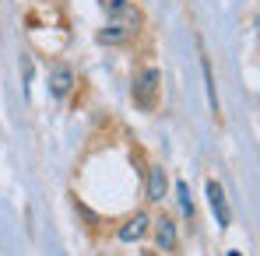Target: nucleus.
Instances as JSON below:
<instances>
[{
	"label": "nucleus",
	"instance_id": "obj_1",
	"mask_svg": "<svg viewBox=\"0 0 260 256\" xmlns=\"http://www.w3.org/2000/svg\"><path fill=\"white\" fill-rule=\"evenodd\" d=\"M155 95H158V70L148 67V70H141V78L134 81V105H137V109H155Z\"/></svg>",
	"mask_w": 260,
	"mask_h": 256
},
{
	"label": "nucleus",
	"instance_id": "obj_2",
	"mask_svg": "<svg viewBox=\"0 0 260 256\" xmlns=\"http://www.w3.org/2000/svg\"><path fill=\"white\" fill-rule=\"evenodd\" d=\"M134 28H137V14H130L127 21H113V25H109V28H106L99 39H102V43H123Z\"/></svg>",
	"mask_w": 260,
	"mask_h": 256
},
{
	"label": "nucleus",
	"instance_id": "obj_3",
	"mask_svg": "<svg viewBox=\"0 0 260 256\" xmlns=\"http://www.w3.org/2000/svg\"><path fill=\"white\" fill-rule=\"evenodd\" d=\"M166 182H169V179H166V169H162V165H155V169L148 172V200H151V204H158V200L166 197Z\"/></svg>",
	"mask_w": 260,
	"mask_h": 256
},
{
	"label": "nucleus",
	"instance_id": "obj_4",
	"mask_svg": "<svg viewBox=\"0 0 260 256\" xmlns=\"http://www.w3.org/2000/svg\"><path fill=\"white\" fill-rule=\"evenodd\" d=\"M208 200H211V211L218 214V225H229V207H225V190L218 186L215 179L208 182Z\"/></svg>",
	"mask_w": 260,
	"mask_h": 256
},
{
	"label": "nucleus",
	"instance_id": "obj_5",
	"mask_svg": "<svg viewBox=\"0 0 260 256\" xmlns=\"http://www.w3.org/2000/svg\"><path fill=\"white\" fill-rule=\"evenodd\" d=\"M155 235H158V246H162L166 253L176 249V225L169 217H158V221H155Z\"/></svg>",
	"mask_w": 260,
	"mask_h": 256
},
{
	"label": "nucleus",
	"instance_id": "obj_6",
	"mask_svg": "<svg viewBox=\"0 0 260 256\" xmlns=\"http://www.w3.org/2000/svg\"><path fill=\"white\" fill-rule=\"evenodd\" d=\"M144 232H148V214H134L127 225L120 228V239H123V242H130V239H141Z\"/></svg>",
	"mask_w": 260,
	"mask_h": 256
},
{
	"label": "nucleus",
	"instance_id": "obj_7",
	"mask_svg": "<svg viewBox=\"0 0 260 256\" xmlns=\"http://www.w3.org/2000/svg\"><path fill=\"white\" fill-rule=\"evenodd\" d=\"M71 81H74V78H71V70H67V67H56V74H53V95H56V98H63V95L71 91Z\"/></svg>",
	"mask_w": 260,
	"mask_h": 256
},
{
	"label": "nucleus",
	"instance_id": "obj_8",
	"mask_svg": "<svg viewBox=\"0 0 260 256\" xmlns=\"http://www.w3.org/2000/svg\"><path fill=\"white\" fill-rule=\"evenodd\" d=\"M176 193H179L183 214H190V217H193V204H190V190H186V182H179V186H176Z\"/></svg>",
	"mask_w": 260,
	"mask_h": 256
}]
</instances>
